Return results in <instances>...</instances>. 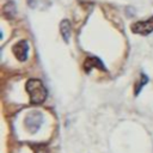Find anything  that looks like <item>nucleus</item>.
Listing matches in <instances>:
<instances>
[{
    "label": "nucleus",
    "instance_id": "1",
    "mask_svg": "<svg viewBox=\"0 0 153 153\" xmlns=\"http://www.w3.org/2000/svg\"><path fill=\"white\" fill-rule=\"evenodd\" d=\"M26 91L30 96V103L33 105H39L44 103L48 96V91L44 84L39 79H29L26 82Z\"/></svg>",
    "mask_w": 153,
    "mask_h": 153
},
{
    "label": "nucleus",
    "instance_id": "2",
    "mask_svg": "<svg viewBox=\"0 0 153 153\" xmlns=\"http://www.w3.org/2000/svg\"><path fill=\"white\" fill-rule=\"evenodd\" d=\"M43 123V116L38 111H31L25 117V127L30 133H36Z\"/></svg>",
    "mask_w": 153,
    "mask_h": 153
},
{
    "label": "nucleus",
    "instance_id": "3",
    "mask_svg": "<svg viewBox=\"0 0 153 153\" xmlns=\"http://www.w3.org/2000/svg\"><path fill=\"white\" fill-rule=\"evenodd\" d=\"M131 31L134 33L145 35V36L153 32V17H149L146 20H140V22L134 23L131 25Z\"/></svg>",
    "mask_w": 153,
    "mask_h": 153
},
{
    "label": "nucleus",
    "instance_id": "4",
    "mask_svg": "<svg viewBox=\"0 0 153 153\" xmlns=\"http://www.w3.org/2000/svg\"><path fill=\"white\" fill-rule=\"evenodd\" d=\"M12 51L14 54V56L19 60V61H25L27 59V51H29V44L26 41H19L17 42L13 48H12Z\"/></svg>",
    "mask_w": 153,
    "mask_h": 153
},
{
    "label": "nucleus",
    "instance_id": "5",
    "mask_svg": "<svg viewBox=\"0 0 153 153\" xmlns=\"http://www.w3.org/2000/svg\"><path fill=\"white\" fill-rule=\"evenodd\" d=\"M92 68H99L100 71H106L104 63L100 61L99 57L97 56H87L85 62H84V69L86 73H90Z\"/></svg>",
    "mask_w": 153,
    "mask_h": 153
},
{
    "label": "nucleus",
    "instance_id": "6",
    "mask_svg": "<svg viewBox=\"0 0 153 153\" xmlns=\"http://www.w3.org/2000/svg\"><path fill=\"white\" fill-rule=\"evenodd\" d=\"M60 31H61V35L63 37V39L66 42H68L69 37H71V23L67 20V19H63L60 24Z\"/></svg>",
    "mask_w": 153,
    "mask_h": 153
},
{
    "label": "nucleus",
    "instance_id": "7",
    "mask_svg": "<svg viewBox=\"0 0 153 153\" xmlns=\"http://www.w3.org/2000/svg\"><path fill=\"white\" fill-rule=\"evenodd\" d=\"M147 81H148L147 75H146V74H141V75H140V81L135 85V94H139V93H140V90L147 84Z\"/></svg>",
    "mask_w": 153,
    "mask_h": 153
},
{
    "label": "nucleus",
    "instance_id": "8",
    "mask_svg": "<svg viewBox=\"0 0 153 153\" xmlns=\"http://www.w3.org/2000/svg\"><path fill=\"white\" fill-rule=\"evenodd\" d=\"M31 148L35 151V153H48L49 152L45 145H31Z\"/></svg>",
    "mask_w": 153,
    "mask_h": 153
}]
</instances>
